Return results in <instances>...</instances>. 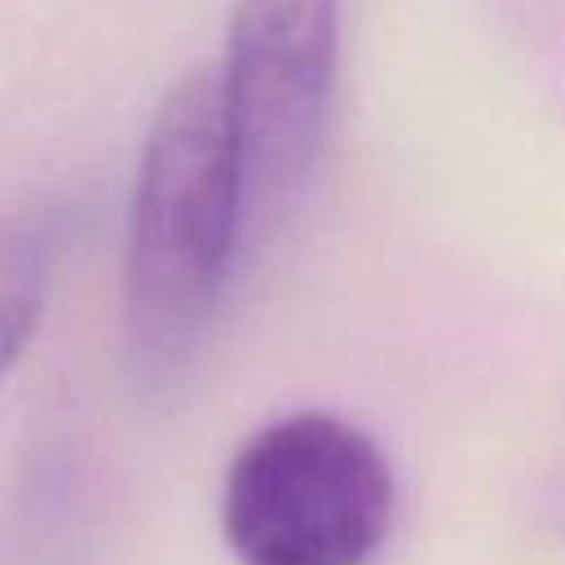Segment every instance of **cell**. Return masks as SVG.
Wrapping results in <instances>:
<instances>
[{
	"label": "cell",
	"mask_w": 565,
	"mask_h": 565,
	"mask_svg": "<svg viewBox=\"0 0 565 565\" xmlns=\"http://www.w3.org/2000/svg\"><path fill=\"white\" fill-rule=\"evenodd\" d=\"M247 221L238 141L212 71L177 79L146 132L124 260V335L137 371L194 353Z\"/></svg>",
	"instance_id": "obj_1"
},
{
	"label": "cell",
	"mask_w": 565,
	"mask_h": 565,
	"mask_svg": "<svg viewBox=\"0 0 565 565\" xmlns=\"http://www.w3.org/2000/svg\"><path fill=\"white\" fill-rule=\"evenodd\" d=\"M388 525V459L322 411L252 433L221 486V534L243 565H366Z\"/></svg>",
	"instance_id": "obj_2"
},
{
	"label": "cell",
	"mask_w": 565,
	"mask_h": 565,
	"mask_svg": "<svg viewBox=\"0 0 565 565\" xmlns=\"http://www.w3.org/2000/svg\"><path fill=\"white\" fill-rule=\"evenodd\" d=\"M340 66V0H234L216 88L238 141L247 216L291 199L322 150Z\"/></svg>",
	"instance_id": "obj_3"
},
{
	"label": "cell",
	"mask_w": 565,
	"mask_h": 565,
	"mask_svg": "<svg viewBox=\"0 0 565 565\" xmlns=\"http://www.w3.org/2000/svg\"><path fill=\"white\" fill-rule=\"evenodd\" d=\"M49 234L31 216H0V380L26 349L49 296Z\"/></svg>",
	"instance_id": "obj_4"
}]
</instances>
